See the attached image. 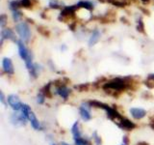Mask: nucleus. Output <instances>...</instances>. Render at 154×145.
<instances>
[{"mask_svg":"<svg viewBox=\"0 0 154 145\" xmlns=\"http://www.w3.org/2000/svg\"><path fill=\"white\" fill-rule=\"evenodd\" d=\"M17 43V47H18L19 56L21 57V59H23L24 61H25V65L27 67V69L30 70L33 66V54H32V52L25 47L22 40H19Z\"/></svg>","mask_w":154,"mask_h":145,"instance_id":"f257e3e1","label":"nucleus"},{"mask_svg":"<svg viewBox=\"0 0 154 145\" xmlns=\"http://www.w3.org/2000/svg\"><path fill=\"white\" fill-rule=\"evenodd\" d=\"M128 85V82H126L125 79H112L111 81L105 83L104 85V89H111L114 91H122L123 89H125Z\"/></svg>","mask_w":154,"mask_h":145,"instance_id":"f03ea898","label":"nucleus"},{"mask_svg":"<svg viewBox=\"0 0 154 145\" xmlns=\"http://www.w3.org/2000/svg\"><path fill=\"white\" fill-rule=\"evenodd\" d=\"M16 30H17V34L23 42H28L29 40H30L31 30H30V27H29V25L26 22L18 23L16 26Z\"/></svg>","mask_w":154,"mask_h":145,"instance_id":"7ed1b4c3","label":"nucleus"},{"mask_svg":"<svg viewBox=\"0 0 154 145\" xmlns=\"http://www.w3.org/2000/svg\"><path fill=\"white\" fill-rule=\"evenodd\" d=\"M7 102H8L9 105L11 106L14 110H16V111L21 110L23 104L20 102V99L18 98L17 95H14V94L9 95L7 98Z\"/></svg>","mask_w":154,"mask_h":145,"instance_id":"20e7f679","label":"nucleus"},{"mask_svg":"<svg viewBox=\"0 0 154 145\" xmlns=\"http://www.w3.org/2000/svg\"><path fill=\"white\" fill-rule=\"evenodd\" d=\"M91 105L89 103H83L80 105V108H79L80 116L84 121H89L91 118Z\"/></svg>","mask_w":154,"mask_h":145,"instance_id":"39448f33","label":"nucleus"},{"mask_svg":"<svg viewBox=\"0 0 154 145\" xmlns=\"http://www.w3.org/2000/svg\"><path fill=\"white\" fill-rule=\"evenodd\" d=\"M11 121L16 126H23L26 124L27 118L22 113H13L11 116Z\"/></svg>","mask_w":154,"mask_h":145,"instance_id":"423d86ee","label":"nucleus"},{"mask_svg":"<svg viewBox=\"0 0 154 145\" xmlns=\"http://www.w3.org/2000/svg\"><path fill=\"white\" fill-rule=\"evenodd\" d=\"M2 67H3V71L6 72V74H8V75H13L14 72L13 62H12L11 59H10V58H7V57L3 58Z\"/></svg>","mask_w":154,"mask_h":145,"instance_id":"0eeeda50","label":"nucleus"},{"mask_svg":"<svg viewBox=\"0 0 154 145\" xmlns=\"http://www.w3.org/2000/svg\"><path fill=\"white\" fill-rule=\"evenodd\" d=\"M1 36H2V38H1V44L3 43V41L5 40V39H8V40H12L14 42L17 41L16 35H14V31L12 30V29H10V28H4V29H2Z\"/></svg>","mask_w":154,"mask_h":145,"instance_id":"6e6552de","label":"nucleus"},{"mask_svg":"<svg viewBox=\"0 0 154 145\" xmlns=\"http://www.w3.org/2000/svg\"><path fill=\"white\" fill-rule=\"evenodd\" d=\"M118 125H119V127H120L122 129H124V130H133L135 127H136V125H135L133 122H131L130 120L126 119V118H120L119 121L118 122Z\"/></svg>","mask_w":154,"mask_h":145,"instance_id":"1a4fd4ad","label":"nucleus"},{"mask_svg":"<svg viewBox=\"0 0 154 145\" xmlns=\"http://www.w3.org/2000/svg\"><path fill=\"white\" fill-rule=\"evenodd\" d=\"M130 113H131L132 117L134 119L139 120V119L143 118L144 116L146 115V111L143 108H133L130 109Z\"/></svg>","mask_w":154,"mask_h":145,"instance_id":"9d476101","label":"nucleus"},{"mask_svg":"<svg viewBox=\"0 0 154 145\" xmlns=\"http://www.w3.org/2000/svg\"><path fill=\"white\" fill-rule=\"evenodd\" d=\"M56 94L59 95L60 97H62L64 100H66L69 98V96L70 94V89L69 87H66L65 85H61L56 89Z\"/></svg>","mask_w":154,"mask_h":145,"instance_id":"9b49d317","label":"nucleus"},{"mask_svg":"<svg viewBox=\"0 0 154 145\" xmlns=\"http://www.w3.org/2000/svg\"><path fill=\"white\" fill-rule=\"evenodd\" d=\"M78 9L77 5H72V6H66L64 9L62 10L61 12V16L62 17H69V16H73V14L75 13L76 10Z\"/></svg>","mask_w":154,"mask_h":145,"instance_id":"f8f14e48","label":"nucleus"},{"mask_svg":"<svg viewBox=\"0 0 154 145\" xmlns=\"http://www.w3.org/2000/svg\"><path fill=\"white\" fill-rule=\"evenodd\" d=\"M28 120L30 121L31 123V126L35 129V130H41V123L38 122V118L36 117V115L34 114L33 111H31L30 114H29V117H28Z\"/></svg>","mask_w":154,"mask_h":145,"instance_id":"ddd939ff","label":"nucleus"},{"mask_svg":"<svg viewBox=\"0 0 154 145\" xmlns=\"http://www.w3.org/2000/svg\"><path fill=\"white\" fill-rule=\"evenodd\" d=\"M99 39H100V32L97 30V29H95V30L91 33V35L89 39V47L94 46L95 44L99 41Z\"/></svg>","mask_w":154,"mask_h":145,"instance_id":"4468645a","label":"nucleus"},{"mask_svg":"<svg viewBox=\"0 0 154 145\" xmlns=\"http://www.w3.org/2000/svg\"><path fill=\"white\" fill-rule=\"evenodd\" d=\"M78 8H84V9H87L89 10V11H91V10H94V3L91 2V1H80L76 4Z\"/></svg>","mask_w":154,"mask_h":145,"instance_id":"2eb2a0df","label":"nucleus"},{"mask_svg":"<svg viewBox=\"0 0 154 145\" xmlns=\"http://www.w3.org/2000/svg\"><path fill=\"white\" fill-rule=\"evenodd\" d=\"M71 133H72V134H73L74 139H75V138H78V137H81V130H80V128H79V123H78V121H77V122H75V123L73 124V126H72V128H71Z\"/></svg>","mask_w":154,"mask_h":145,"instance_id":"dca6fc26","label":"nucleus"},{"mask_svg":"<svg viewBox=\"0 0 154 145\" xmlns=\"http://www.w3.org/2000/svg\"><path fill=\"white\" fill-rule=\"evenodd\" d=\"M40 70H41V66L38 64H33L32 68L29 72H30V75L33 76V77H37L38 76V72H40Z\"/></svg>","mask_w":154,"mask_h":145,"instance_id":"f3484780","label":"nucleus"},{"mask_svg":"<svg viewBox=\"0 0 154 145\" xmlns=\"http://www.w3.org/2000/svg\"><path fill=\"white\" fill-rule=\"evenodd\" d=\"M31 108L28 105H25V104H23V105H22V108H21V113L25 116V117L28 119V117H29V114H30V112H31Z\"/></svg>","mask_w":154,"mask_h":145,"instance_id":"a211bd4d","label":"nucleus"},{"mask_svg":"<svg viewBox=\"0 0 154 145\" xmlns=\"http://www.w3.org/2000/svg\"><path fill=\"white\" fill-rule=\"evenodd\" d=\"M19 7H21V5H20V0H14V1H11L10 2V9L12 10V11H17V10L19 8Z\"/></svg>","mask_w":154,"mask_h":145,"instance_id":"6ab92c4d","label":"nucleus"},{"mask_svg":"<svg viewBox=\"0 0 154 145\" xmlns=\"http://www.w3.org/2000/svg\"><path fill=\"white\" fill-rule=\"evenodd\" d=\"M106 1L117 7H125V5H126V3H124L122 1H119V0H106Z\"/></svg>","mask_w":154,"mask_h":145,"instance_id":"aec40b11","label":"nucleus"},{"mask_svg":"<svg viewBox=\"0 0 154 145\" xmlns=\"http://www.w3.org/2000/svg\"><path fill=\"white\" fill-rule=\"evenodd\" d=\"M74 144L75 145H88V140L81 137L74 139Z\"/></svg>","mask_w":154,"mask_h":145,"instance_id":"412c9836","label":"nucleus"},{"mask_svg":"<svg viewBox=\"0 0 154 145\" xmlns=\"http://www.w3.org/2000/svg\"><path fill=\"white\" fill-rule=\"evenodd\" d=\"M22 18V13L20 11H14L13 12V18L14 21H18L19 19H20Z\"/></svg>","mask_w":154,"mask_h":145,"instance_id":"4be33fe9","label":"nucleus"},{"mask_svg":"<svg viewBox=\"0 0 154 145\" xmlns=\"http://www.w3.org/2000/svg\"><path fill=\"white\" fill-rule=\"evenodd\" d=\"M45 94L41 92V93L37 96V103L42 105V104L45 103Z\"/></svg>","mask_w":154,"mask_h":145,"instance_id":"5701e85b","label":"nucleus"},{"mask_svg":"<svg viewBox=\"0 0 154 145\" xmlns=\"http://www.w3.org/2000/svg\"><path fill=\"white\" fill-rule=\"evenodd\" d=\"M20 5L24 8H30L32 6V2L31 0H20Z\"/></svg>","mask_w":154,"mask_h":145,"instance_id":"b1692460","label":"nucleus"},{"mask_svg":"<svg viewBox=\"0 0 154 145\" xmlns=\"http://www.w3.org/2000/svg\"><path fill=\"white\" fill-rule=\"evenodd\" d=\"M143 29H144L143 22V21H142V18H139V21H138V26H137V30H138L139 32L143 33V32H144Z\"/></svg>","mask_w":154,"mask_h":145,"instance_id":"393cba45","label":"nucleus"},{"mask_svg":"<svg viewBox=\"0 0 154 145\" xmlns=\"http://www.w3.org/2000/svg\"><path fill=\"white\" fill-rule=\"evenodd\" d=\"M93 137H94V142L96 143V145H101V138L97 134V133L94 132L93 134Z\"/></svg>","mask_w":154,"mask_h":145,"instance_id":"a878e982","label":"nucleus"},{"mask_svg":"<svg viewBox=\"0 0 154 145\" xmlns=\"http://www.w3.org/2000/svg\"><path fill=\"white\" fill-rule=\"evenodd\" d=\"M6 21H7L6 14H1V16H0V26L4 27L5 24H6Z\"/></svg>","mask_w":154,"mask_h":145,"instance_id":"bb28decb","label":"nucleus"},{"mask_svg":"<svg viewBox=\"0 0 154 145\" xmlns=\"http://www.w3.org/2000/svg\"><path fill=\"white\" fill-rule=\"evenodd\" d=\"M0 102H1L3 105H6V103H5V97H4L3 92H1V93H0Z\"/></svg>","mask_w":154,"mask_h":145,"instance_id":"cd10ccee","label":"nucleus"},{"mask_svg":"<svg viewBox=\"0 0 154 145\" xmlns=\"http://www.w3.org/2000/svg\"><path fill=\"white\" fill-rule=\"evenodd\" d=\"M49 6H50V8H54V9L60 8V5H58L57 3H52V2L49 4Z\"/></svg>","mask_w":154,"mask_h":145,"instance_id":"c85d7f7f","label":"nucleus"},{"mask_svg":"<svg viewBox=\"0 0 154 145\" xmlns=\"http://www.w3.org/2000/svg\"><path fill=\"white\" fill-rule=\"evenodd\" d=\"M148 79H150V80H154V74L149 75V76H148Z\"/></svg>","mask_w":154,"mask_h":145,"instance_id":"c756f323","label":"nucleus"},{"mask_svg":"<svg viewBox=\"0 0 154 145\" xmlns=\"http://www.w3.org/2000/svg\"><path fill=\"white\" fill-rule=\"evenodd\" d=\"M74 25H75V23H73V24H71V25L69 26V27H70V30H72V31H73V30H74Z\"/></svg>","mask_w":154,"mask_h":145,"instance_id":"7c9ffc66","label":"nucleus"},{"mask_svg":"<svg viewBox=\"0 0 154 145\" xmlns=\"http://www.w3.org/2000/svg\"><path fill=\"white\" fill-rule=\"evenodd\" d=\"M142 1H143V3H148V2H149V0H142Z\"/></svg>","mask_w":154,"mask_h":145,"instance_id":"2f4dec72","label":"nucleus"},{"mask_svg":"<svg viewBox=\"0 0 154 145\" xmlns=\"http://www.w3.org/2000/svg\"><path fill=\"white\" fill-rule=\"evenodd\" d=\"M61 145H69V144H67V143H66V142H62Z\"/></svg>","mask_w":154,"mask_h":145,"instance_id":"473e14b6","label":"nucleus"},{"mask_svg":"<svg viewBox=\"0 0 154 145\" xmlns=\"http://www.w3.org/2000/svg\"><path fill=\"white\" fill-rule=\"evenodd\" d=\"M122 145H126V144H122Z\"/></svg>","mask_w":154,"mask_h":145,"instance_id":"72a5a7b5","label":"nucleus"},{"mask_svg":"<svg viewBox=\"0 0 154 145\" xmlns=\"http://www.w3.org/2000/svg\"><path fill=\"white\" fill-rule=\"evenodd\" d=\"M52 145H56V144H52Z\"/></svg>","mask_w":154,"mask_h":145,"instance_id":"f704fd0d","label":"nucleus"}]
</instances>
